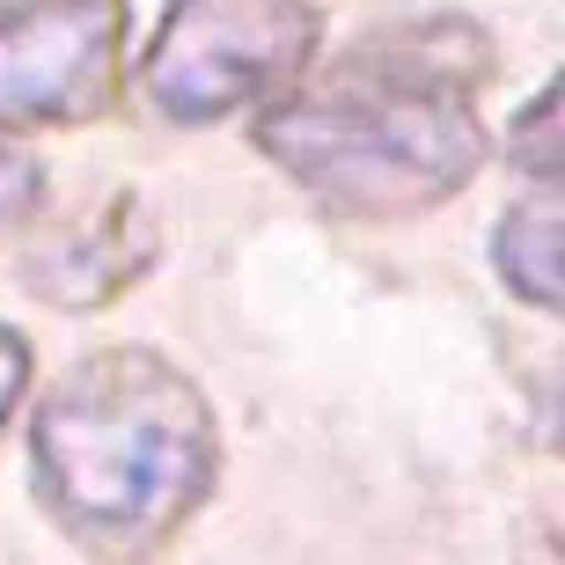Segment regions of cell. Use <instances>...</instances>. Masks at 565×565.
Wrapping results in <instances>:
<instances>
[{"label": "cell", "instance_id": "6da1fadb", "mask_svg": "<svg viewBox=\"0 0 565 565\" xmlns=\"http://www.w3.org/2000/svg\"><path fill=\"white\" fill-rule=\"evenodd\" d=\"M484 60V38L456 15L375 38L345 66H331V82L294 88L287 104L265 110L257 147L331 213H426L484 162V132L470 110Z\"/></svg>", "mask_w": 565, "mask_h": 565}, {"label": "cell", "instance_id": "7a4b0ae2", "mask_svg": "<svg viewBox=\"0 0 565 565\" xmlns=\"http://www.w3.org/2000/svg\"><path fill=\"white\" fill-rule=\"evenodd\" d=\"M30 462L52 522L104 558H147L213 492V404L147 345L88 353L52 382L30 426Z\"/></svg>", "mask_w": 565, "mask_h": 565}, {"label": "cell", "instance_id": "3957f363", "mask_svg": "<svg viewBox=\"0 0 565 565\" xmlns=\"http://www.w3.org/2000/svg\"><path fill=\"white\" fill-rule=\"evenodd\" d=\"M309 52V0H169L140 60V88L177 126H213L273 88H294Z\"/></svg>", "mask_w": 565, "mask_h": 565}, {"label": "cell", "instance_id": "277c9868", "mask_svg": "<svg viewBox=\"0 0 565 565\" xmlns=\"http://www.w3.org/2000/svg\"><path fill=\"white\" fill-rule=\"evenodd\" d=\"M118 0H8L0 8V132L82 126L110 104Z\"/></svg>", "mask_w": 565, "mask_h": 565}, {"label": "cell", "instance_id": "5b68a950", "mask_svg": "<svg viewBox=\"0 0 565 565\" xmlns=\"http://www.w3.org/2000/svg\"><path fill=\"white\" fill-rule=\"evenodd\" d=\"M154 257H162V228H154V213L132 199V191H110L104 206L74 213L60 235H44L22 279L52 301V309H104L118 294L132 287L140 273H154Z\"/></svg>", "mask_w": 565, "mask_h": 565}, {"label": "cell", "instance_id": "8992f818", "mask_svg": "<svg viewBox=\"0 0 565 565\" xmlns=\"http://www.w3.org/2000/svg\"><path fill=\"white\" fill-rule=\"evenodd\" d=\"M500 279L522 294L529 309H558L565 301V235H558V191L536 177L522 206H507L500 221Z\"/></svg>", "mask_w": 565, "mask_h": 565}, {"label": "cell", "instance_id": "52a82bcc", "mask_svg": "<svg viewBox=\"0 0 565 565\" xmlns=\"http://www.w3.org/2000/svg\"><path fill=\"white\" fill-rule=\"evenodd\" d=\"M551 118H558V88H544V96L522 110L514 140H507V154H522L536 177H558V140H551Z\"/></svg>", "mask_w": 565, "mask_h": 565}, {"label": "cell", "instance_id": "ba28073f", "mask_svg": "<svg viewBox=\"0 0 565 565\" xmlns=\"http://www.w3.org/2000/svg\"><path fill=\"white\" fill-rule=\"evenodd\" d=\"M38 199H44V169L30 162V154H8V147H0V228L30 221Z\"/></svg>", "mask_w": 565, "mask_h": 565}, {"label": "cell", "instance_id": "9c48e42d", "mask_svg": "<svg viewBox=\"0 0 565 565\" xmlns=\"http://www.w3.org/2000/svg\"><path fill=\"white\" fill-rule=\"evenodd\" d=\"M30 390V345H22L8 323H0V419L15 412V397Z\"/></svg>", "mask_w": 565, "mask_h": 565}]
</instances>
